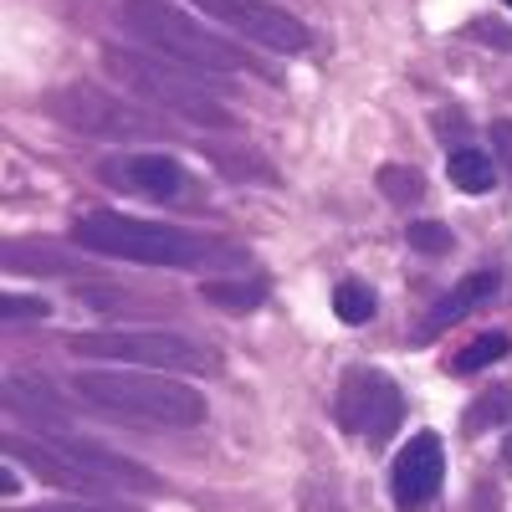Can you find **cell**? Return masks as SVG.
Returning a JSON list of instances; mask_svg holds the SVG:
<instances>
[{
    "mask_svg": "<svg viewBox=\"0 0 512 512\" xmlns=\"http://www.w3.org/2000/svg\"><path fill=\"white\" fill-rule=\"evenodd\" d=\"M379 190H384V200H395V205H415L425 195V180H420L415 164H384L379 169Z\"/></svg>",
    "mask_w": 512,
    "mask_h": 512,
    "instance_id": "obj_19",
    "label": "cell"
},
{
    "mask_svg": "<svg viewBox=\"0 0 512 512\" xmlns=\"http://www.w3.org/2000/svg\"><path fill=\"white\" fill-rule=\"evenodd\" d=\"M507 420H512V384H492V390H482L472 405H466L461 431L482 436V431H497V425H507Z\"/></svg>",
    "mask_w": 512,
    "mask_h": 512,
    "instance_id": "obj_15",
    "label": "cell"
},
{
    "mask_svg": "<svg viewBox=\"0 0 512 512\" xmlns=\"http://www.w3.org/2000/svg\"><path fill=\"white\" fill-rule=\"evenodd\" d=\"M103 67L123 82V88L144 93L149 103L180 113L200 128H236V113L221 103V88H210L205 72H195V67H180L159 52H123V47H108Z\"/></svg>",
    "mask_w": 512,
    "mask_h": 512,
    "instance_id": "obj_4",
    "label": "cell"
},
{
    "mask_svg": "<svg viewBox=\"0 0 512 512\" xmlns=\"http://www.w3.org/2000/svg\"><path fill=\"white\" fill-rule=\"evenodd\" d=\"M472 512H502V497H497V487H487V482H482V487L472 492Z\"/></svg>",
    "mask_w": 512,
    "mask_h": 512,
    "instance_id": "obj_26",
    "label": "cell"
},
{
    "mask_svg": "<svg viewBox=\"0 0 512 512\" xmlns=\"http://www.w3.org/2000/svg\"><path fill=\"white\" fill-rule=\"evenodd\" d=\"M16 492H21V472H16V461L6 456V461H0V497L16 502Z\"/></svg>",
    "mask_w": 512,
    "mask_h": 512,
    "instance_id": "obj_24",
    "label": "cell"
},
{
    "mask_svg": "<svg viewBox=\"0 0 512 512\" xmlns=\"http://www.w3.org/2000/svg\"><path fill=\"white\" fill-rule=\"evenodd\" d=\"M0 451H6L16 466H26L36 482H47V487H62V492H72V497H113V487H108L103 477H93L88 466H77V461H72L57 441H47V436L6 431V436H0Z\"/></svg>",
    "mask_w": 512,
    "mask_h": 512,
    "instance_id": "obj_9",
    "label": "cell"
},
{
    "mask_svg": "<svg viewBox=\"0 0 512 512\" xmlns=\"http://www.w3.org/2000/svg\"><path fill=\"white\" fill-rule=\"evenodd\" d=\"M195 11H205L210 21H221L226 31H236L241 41H256L267 52H282V57H297L313 47V31L297 21L292 11L282 6H267V0H190Z\"/></svg>",
    "mask_w": 512,
    "mask_h": 512,
    "instance_id": "obj_8",
    "label": "cell"
},
{
    "mask_svg": "<svg viewBox=\"0 0 512 512\" xmlns=\"http://www.w3.org/2000/svg\"><path fill=\"white\" fill-rule=\"evenodd\" d=\"M441 477H446V451H441V436L420 431L410 436V446L395 456L390 466V492H395V507L400 512H420L441 492Z\"/></svg>",
    "mask_w": 512,
    "mask_h": 512,
    "instance_id": "obj_10",
    "label": "cell"
},
{
    "mask_svg": "<svg viewBox=\"0 0 512 512\" xmlns=\"http://www.w3.org/2000/svg\"><path fill=\"white\" fill-rule=\"evenodd\" d=\"M410 246L415 251H425V256H441V251H451V226H441V221H410Z\"/></svg>",
    "mask_w": 512,
    "mask_h": 512,
    "instance_id": "obj_20",
    "label": "cell"
},
{
    "mask_svg": "<svg viewBox=\"0 0 512 512\" xmlns=\"http://www.w3.org/2000/svg\"><path fill=\"white\" fill-rule=\"evenodd\" d=\"M502 6H507V11H512V0H502Z\"/></svg>",
    "mask_w": 512,
    "mask_h": 512,
    "instance_id": "obj_28",
    "label": "cell"
},
{
    "mask_svg": "<svg viewBox=\"0 0 512 512\" xmlns=\"http://www.w3.org/2000/svg\"><path fill=\"white\" fill-rule=\"evenodd\" d=\"M98 175H103V185L144 195V200H175L185 190V169L164 154H113L98 164Z\"/></svg>",
    "mask_w": 512,
    "mask_h": 512,
    "instance_id": "obj_11",
    "label": "cell"
},
{
    "mask_svg": "<svg viewBox=\"0 0 512 512\" xmlns=\"http://www.w3.org/2000/svg\"><path fill=\"white\" fill-rule=\"evenodd\" d=\"M492 149H497L502 169L512 175V123H507V118H502V123H492Z\"/></svg>",
    "mask_w": 512,
    "mask_h": 512,
    "instance_id": "obj_23",
    "label": "cell"
},
{
    "mask_svg": "<svg viewBox=\"0 0 512 512\" xmlns=\"http://www.w3.org/2000/svg\"><path fill=\"white\" fill-rule=\"evenodd\" d=\"M72 395L103 415L159 425V431H195L205 425V395L185 379H169L159 369H82L72 379Z\"/></svg>",
    "mask_w": 512,
    "mask_h": 512,
    "instance_id": "obj_2",
    "label": "cell"
},
{
    "mask_svg": "<svg viewBox=\"0 0 512 512\" xmlns=\"http://www.w3.org/2000/svg\"><path fill=\"white\" fill-rule=\"evenodd\" d=\"M333 415H338V425H344L349 436H359L369 446H384V441L400 431V420H405V395H400V384L390 374H379V369H349L344 384H338Z\"/></svg>",
    "mask_w": 512,
    "mask_h": 512,
    "instance_id": "obj_7",
    "label": "cell"
},
{
    "mask_svg": "<svg viewBox=\"0 0 512 512\" xmlns=\"http://www.w3.org/2000/svg\"><path fill=\"white\" fill-rule=\"evenodd\" d=\"M446 175H451V185L466 190V195H487V190L497 185V164H492L482 149H451Z\"/></svg>",
    "mask_w": 512,
    "mask_h": 512,
    "instance_id": "obj_13",
    "label": "cell"
},
{
    "mask_svg": "<svg viewBox=\"0 0 512 512\" xmlns=\"http://www.w3.org/2000/svg\"><path fill=\"white\" fill-rule=\"evenodd\" d=\"M512 354V338L502 333V328H492V333H482V338H472L451 364H456V374H477V369H487V364H502Z\"/></svg>",
    "mask_w": 512,
    "mask_h": 512,
    "instance_id": "obj_18",
    "label": "cell"
},
{
    "mask_svg": "<svg viewBox=\"0 0 512 512\" xmlns=\"http://www.w3.org/2000/svg\"><path fill=\"white\" fill-rule=\"evenodd\" d=\"M118 26L134 41H144L149 52L180 62V67H195V72H256V77H272L241 47V41L210 31L190 11H175L169 0H118Z\"/></svg>",
    "mask_w": 512,
    "mask_h": 512,
    "instance_id": "obj_3",
    "label": "cell"
},
{
    "mask_svg": "<svg viewBox=\"0 0 512 512\" xmlns=\"http://www.w3.org/2000/svg\"><path fill=\"white\" fill-rule=\"evenodd\" d=\"M31 512H139V507H123V502H62V507H31Z\"/></svg>",
    "mask_w": 512,
    "mask_h": 512,
    "instance_id": "obj_22",
    "label": "cell"
},
{
    "mask_svg": "<svg viewBox=\"0 0 512 512\" xmlns=\"http://www.w3.org/2000/svg\"><path fill=\"white\" fill-rule=\"evenodd\" d=\"M487 297H497V272H472V277H461L441 303L431 308V318L420 323V333H415V344H431L436 333H446L451 323H461L466 313H477Z\"/></svg>",
    "mask_w": 512,
    "mask_h": 512,
    "instance_id": "obj_12",
    "label": "cell"
},
{
    "mask_svg": "<svg viewBox=\"0 0 512 512\" xmlns=\"http://www.w3.org/2000/svg\"><path fill=\"white\" fill-rule=\"evenodd\" d=\"M333 313H338V323H349V328H359V323H369L374 313H379V303H374V287L369 282H338L333 287Z\"/></svg>",
    "mask_w": 512,
    "mask_h": 512,
    "instance_id": "obj_16",
    "label": "cell"
},
{
    "mask_svg": "<svg viewBox=\"0 0 512 512\" xmlns=\"http://www.w3.org/2000/svg\"><path fill=\"white\" fill-rule=\"evenodd\" d=\"M200 297L210 308H221V313H256L267 303V282H226V277H210L200 287Z\"/></svg>",
    "mask_w": 512,
    "mask_h": 512,
    "instance_id": "obj_14",
    "label": "cell"
},
{
    "mask_svg": "<svg viewBox=\"0 0 512 512\" xmlns=\"http://www.w3.org/2000/svg\"><path fill=\"white\" fill-rule=\"evenodd\" d=\"M67 349L77 359L123 364V369H159V374H221V354L190 333L164 328H128V333H72Z\"/></svg>",
    "mask_w": 512,
    "mask_h": 512,
    "instance_id": "obj_5",
    "label": "cell"
},
{
    "mask_svg": "<svg viewBox=\"0 0 512 512\" xmlns=\"http://www.w3.org/2000/svg\"><path fill=\"white\" fill-rule=\"evenodd\" d=\"M0 267H6V272H62V277L77 272V262H62L57 251H31V246H21V241L0 246Z\"/></svg>",
    "mask_w": 512,
    "mask_h": 512,
    "instance_id": "obj_17",
    "label": "cell"
},
{
    "mask_svg": "<svg viewBox=\"0 0 512 512\" xmlns=\"http://www.w3.org/2000/svg\"><path fill=\"white\" fill-rule=\"evenodd\" d=\"M472 36H487V41H497V47H507V52H512V31H507V26H497V21H477V26H472Z\"/></svg>",
    "mask_w": 512,
    "mask_h": 512,
    "instance_id": "obj_25",
    "label": "cell"
},
{
    "mask_svg": "<svg viewBox=\"0 0 512 512\" xmlns=\"http://www.w3.org/2000/svg\"><path fill=\"white\" fill-rule=\"evenodd\" d=\"M502 461L512 466V431H507V441H502Z\"/></svg>",
    "mask_w": 512,
    "mask_h": 512,
    "instance_id": "obj_27",
    "label": "cell"
},
{
    "mask_svg": "<svg viewBox=\"0 0 512 512\" xmlns=\"http://www.w3.org/2000/svg\"><path fill=\"white\" fill-rule=\"evenodd\" d=\"M72 241L93 256H113V262L134 267H175V272H205V267H241V246L221 236H200L185 226L164 221H139L118 216V210H93V216L72 221Z\"/></svg>",
    "mask_w": 512,
    "mask_h": 512,
    "instance_id": "obj_1",
    "label": "cell"
},
{
    "mask_svg": "<svg viewBox=\"0 0 512 512\" xmlns=\"http://www.w3.org/2000/svg\"><path fill=\"white\" fill-rule=\"evenodd\" d=\"M47 313H52L47 297H26V292H6V297H0V318H6V323H21V318H47Z\"/></svg>",
    "mask_w": 512,
    "mask_h": 512,
    "instance_id": "obj_21",
    "label": "cell"
},
{
    "mask_svg": "<svg viewBox=\"0 0 512 512\" xmlns=\"http://www.w3.org/2000/svg\"><path fill=\"white\" fill-rule=\"evenodd\" d=\"M47 113L57 123H67L72 134L103 139V144H149V139L169 134L159 113L128 103V98H113V93H98V88H88V82H77V88H57L47 98Z\"/></svg>",
    "mask_w": 512,
    "mask_h": 512,
    "instance_id": "obj_6",
    "label": "cell"
}]
</instances>
